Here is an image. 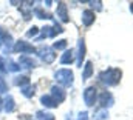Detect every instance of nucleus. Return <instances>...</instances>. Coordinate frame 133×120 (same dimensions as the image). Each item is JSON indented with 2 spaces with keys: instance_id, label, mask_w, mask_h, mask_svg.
<instances>
[{
  "instance_id": "3",
  "label": "nucleus",
  "mask_w": 133,
  "mask_h": 120,
  "mask_svg": "<svg viewBox=\"0 0 133 120\" xmlns=\"http://www.w3.org/2000/svg\"><path fill=\"white\" fill-rule=\"evenodd\" d=\"M37 56H39V59L42 60L43 63H46V65H50V63H53L56 60V52L50 46H40L37 49Z\"/></svg>"
},
{
  "instance_id": "20",
  "label": "nucleus",
  "mask_w": 133,
  "mask_h": 120,
  "mask_svg": "<svg viewBox=\"0 0 133 120\" xmlns=\"http://www.w3.org/2000/svg\"><path fill=\"white\" fill-rule=\"evenodd\" d=\"M20 89H22V94H23L26 99H31L34 95V89H36V88H34V85L30 83V85H26V86H22Z\"/></svg>"
},
{
  "instance_id": "17",
  "label": "nucleus",
  "mask_w": 133,
  "mask_h": 120,
  "mask_svg": "<svg viewBox=\"0 0 133 120\" xmlns=\"http://www.w3.org/2000/svg\"><path fill=\"white\" fill-rule=\"evenodd\" d=\"M14 85H17V86H26V85H30V77L28 76H17L16 79H14Z\"/></svg>"
},
{
  "instance_id": "22",
  "label": "nucleus",
  "mask_w": 133,
  "mask_h": 120,
  "mask_svg": "<svg viewBox=\"0 0 133 120\" xmlns=\"http://www.w3.org/2000/svg\"><path fill=\"white\" fill-rule=\"evenodd\" d=\"M34 14H36V17H37V19H42V20H48V19H53V17H51L48 12H45L42 8H36V9H34Z\"/></svg>"
},
{
  "instance_id": "26",
  "label": "nucleus",
  "mask_w": 133,
  "mask_h": 120,
  "mask_svg": "<svg viewBox=\"0 0 133 120\" xmlns=\"http://www.w3.org/2000/svg\"><path fill=\"white\" fill-rule=\"evenodd\" d=\"M37 32H39V28L37 26H33V28H30V31L26 32V37H34V35H37Z\"/></svg>"
},
{
  "instance_id": "15",
  "label": "nucleus",
  "mask_w": 133,
  "mask_h": 120,
  "mask_svg": "<svg viewBox=\"0 0 133 120\" xmlns=\"http://www.w3.org/2000/svg\"><path fill=\"white\" fill-rule=\"evenodd\" d=\"M3 103H5V111H6V113H12V111L16 109V102H14V97H12L11 94H8V95L5 97Z\"/></svg>"
},
{
  "instance_id": "2",
  "label": "nucleus",
  "mask_w": 133,
  "mask_h": 120,
  "mask_svg": "<svg viewBox=\"0 0 133 120\" xmlns=\"http://www.w3.org/2000/svg\"><path fill=\"white\" fill-rule=\"evenodd\" d=\"M54 79H56V82L61 85V86H65V88H70V86H73V83H74V74H73V71L71 69H57L56 72H54Z\"/></svg>"
},
{
  "instance_id": "21",
  "label": "nucleus",
  "mask_w": 133,
  "mask_h": 120,
  "mask_svg": "<svg viewBox=\"0 0 133 120\" xmlns=\"http://www.w3.org/2000/svg\"><path fill=\"white\" fill-rule=\"evenodd\" d=\"M36 120H54V116H53L51 113L37 111V113H36Z\"/></svg>"
},
{
  "instance_id": "33",
  "label": "nucleus",
  "mask_w": 133,
  "mask_h": 120,
  "mask_svg": "<svg viewBox=\"0 0 133 120\" xmlns=\"http://www.w3.org/2000/svg\"><path fill=\"white\" fill-rule=\"evenodd\" d=\"M2 103H3V100H2V99H0V105H2Z\"/></svg>"
},
{
  "instance_id": "25",
  "label": "nucleus",
  "mask_w": 133,
  "mask_h": 120,
  "mask_svg": "<svg viewBox=\"0 0 133 120\" xmlns=\"http://www.w3.org/2000/svg\"><path fill=\"white\" fill-rule=\"evenodd\" d=\"M5 92H8V85H6V82L0 77V94H5Z\"/></svg>"
},
{
  "instance_id": "23",
  "label": "nucleus",
  "mask_w": 133,
  "mask_h": 120,
  "mask_svg": "<svg viewBox=\"0 0 133 120\" xmlns=\"http://www.w3.org/2000/svg\"><path fill=\"white\" fill-rule=\"evenodd\" d=\"M107 119H108V111L107 109H99L93 116V120H107Z\"/></svg>"
},
{
  "instance_id": "32",
  "label": "nucleus",
  "mask_w": 133,
  "mask_h": 120,
  "mask_svg": "<svg viewBox=\"0 0 133 120\" xmlns=\"http://www.w3.org/2000/svg\"><path fill=\"white\" fill-rule=\"evenodd\" d=\"M130 11H132V12H133V2H132V3H130Z\"/></svg>"
},
{
  "instance_id": "28",
  "label": "nucleus",
  "mask_w": 133,
  "mask_h": 120,
  "mask_svg": "<svg viewBox=\"0 0 133 120\" xmlns=\"http://www.w3.org/2000/svg\"><path fill=\"white\" fill-rule=\"evenodd\" d=\"M88 3H90L93 8H96L98 11H101V9H102V2H99V0H98V2H88Z\"/></svg>"
},
{
  "instance_id": "18",
  "label": "nucleus",
  "mask_w": 133,
  "mask_h": 120,
  "mask_svg": "<svg viewBox=\"0 0 133 120\" xmlns=\"http://www.w3.org/2000/svg\"><path fill=\"white\" fill-rule=\"evenodd\" d=\"M64 31H65V29H64V28H62V26H61V25L56 22L53 26H50V37H51V39H54L57 34H62Z\"/></svg>"
},
{
  "instance_id": "6",
  "label": "nucleus",
  "mask_w": 133,
  "mask_h": 120,
  "mask_svg": "<svg viewBox=\"0 0 133 120\" xmlns=\"http://www.w3.org/2000/svg\"><path fill=\"white\" fill-rule=\"evenodd\" d=\"M113 103H115V99H113L111 92H108V91L101 92V95H99V105H101V108H102V109H107V108L113 106Z\"/></svg>"
},
{
  "instance_id": "8",
  "label": "nucleus",
  "mask_w": 133,
  "mask_h": 120,
  "mask_svg": "<svg viewBox=\"0 0 133 120\" xmlns=\"http://www.w3.org/2000/svg\"><path fill=\"white\" fill-rule=\"evenodd\" d=\"M85 52H87V48H85V40L84 39H79L77 40V66L82 68V62L85 59Z\"/></svg>"
},
{
  "instance_id": "4",
  "label": "nucleus",
  "mask_w": 133,
  "mask_h": 120,
  "mask_svg": "<svg viewBox=\"0 0 133 120\" xmlns=\"http://www.w3.org/2000/svg\"><path fill=\"white\" fill-rule=\"evenodd\" d=\"M12 49L16 51V52H19V54H33V52H37V49L34 48L31 43H28V42H25V40H19V42H16V45L12 46Z\"/></svg>"
},
{
  "instance_id": "14",
  "label": "nucleus",
  "mask_w": 133,
  "mask_h": 120,
  "mask_svg": "<svg viewBox=\"0 0 133 120\" xmlns=\"http://www.w3.org/2000/svg\"><path fill=\"white\" fill-rule=\"evenodd\" d=\"M74 62V49H66L61 57V63L62 65H71Z\"/></svg>"
},
{
  "instance_id": "7",
  "label": "nucleus",
  "mask_w": 133,
  "mask_h": 120,
  "mask_svg": "<svg viewBox=\"0 0 133 120\" xmlns=\"http://www.w3.org/2000/svg\"><path fill=\"white\" fill-rule=\"evenodd\" d=\"M51 97L56 100V103L57 105H61L64 100H65V97H66V94H65V91L62 89V86H57V85H54V86H51Z\"/></svg>"
},
{
  "instance_id": "29",
  "label": "nucleus",
  "mask_w": 133,
  "mask_h": 120,
  "mask_svg": "<svg viewBox=\"0 0 133 120\" xmlns=\"http://www.w3.org/2000/svg\"><path fill=\"white\" fill-rule=\"evenodd\" d=\"M76 120H88V113H87V111L79 113V116H77V119Z\"/></svg>"
},
{
  "instance_id": "19",
  "label": "nucleus",
  "mask_w": 133,
  "mask_h": 120,
  "mask_svg": "<svg viewBox=\"0 0 133 120\" xmlns=\"http://www.w3.org/2000/svg\"><path fill=\"white\" fill-rule=\"evenodd\" d=\"M6 71H11V72H19L20 71V65L17 63V62H14V60H8L6 62Z\"/></svg>"
},
{
  "instance_id": "24",
  "label": "nucleus",
  "mask_w": 133,
  "mask_h": 120,
  "mask_svg": "<svg viewBox=\"0 0 133 120\" xmlns=\"http://www.w3.org/2000/svg\"><path fill=\"white\" fill-rule=\"evenodd\" d=\"M66 48V40L65 39H62V40H57V42H54V45H53V49H65Z\"/></svg>"
},
{
  "instance_id": "1",
  "label": "nucleus",
  "mask_w": 133,
  "mask_h": 120,
  "mask_svg": "<svg viewBox=\"0 0 133 120\" xmlns=\"http://www.w3.org/2000/svg\"><path fill=\"white\" fill-rule=\"evenodd\" d=\"M121 77H122V71L119 68H108L99 72L101 83H104L105 86H116L121 82Z\"/></svg>"
},
{
  "instance_id": "27",
  "label": "nucleus",
  "mask_w": 133,
  "mask_h": 120,
  "mask_svg": "<svg viewBox=\"0 0 133 120\" xmlns=\"http://www.w3.org/2000/svg\"><path fill=\"white\" fill-rule=\"evenodd\" d=\"M45 37H50V26L42 28V34H40V37H39V39H45Z\"/></svg>"
},
{
  "instance_id": "16",
  "label": "nucleus",
  "mask_w": 133,
  "mask_h": 120,
  "mask_svg": "<svg viewBox=\"0 0 133 120\" xmlns=\"http://www.w3.org/2000/svg\"><path fill=\"white\" fill-rule=\"evenodd\" d=\"M93 74V63L91 62H87L85 66H84V72H82V80H88Z\"/></svg>"
},
{
  "instance_id": "5",
  "label": "nucleus",
  "mask_w": 133,
  "mask_h": 120,
  "mask_svg": "<svg viewBox=\"0 0 133 120\" xmlns=\"http://www.w3.org/2000/svg\"><path fill=\"white\" fill-rule=\"evenodd\" d=\"M98 100V89L96 86H88L87 89L84 91V102L87 106H93Z\"/></svg>"
},
{
  "instance_id": "13",
  "label": "nucleus",
  "mask_w": 133,
  "mask_h": 120,
  "mask_svg": "<svg viewBox=\"0 0 133 120\" xmlns=\"http://www.w3.org/2000/svg\"><path fill=\"white\" fill-rule=\"evenodd\" d=\"M40 103H42L45 108H57V106H59V105L56 103V100H54L50 94H46V95L43 94V95L40 97Z\"/></svg>"
},
{
  "instance_id": "31",
  "label": "nucleus",
  "mask_w": 133,
  "mask_h": 120,
  "mask_svg": "<svg viewBox=\"0 0 133 120\" xmlns=\"http://www.w3.org/2000/svg\"><path fill=\"white\" fill-rule=\"evenodd\" d=\"M65 120H71V113H68V114H66V117H65Z\"/></svg>"
},
{
  "instance_id": "9",
  "label": "nucleus",
  "mask_w": 133,
  "mask_h": 120,
  "mask_svg": "<svg viewBox=\"0 0 133 120\" xmlns=\"http://www.w3.org/2000/svg\"><path fill=\"white\" fill-rule=\"evenodd\" d=\"M56 16H57V17H59V20H61V22H64V23L70 22V17H68V11H66V5L64 3V2H59V3H57Z\"/></svg>"
},
{
  "instance_id": "12",
  "label": "nucleus",
  "mask_w": 133,
  "mask_h": 120,
  "mask_svg": "<svg viewBox=\"0 0 133 120\" xmlns=\"http://www.w3.org/2000/svg\"><path fill=\"white\" fill-rule=\"evenodd\" d=\"M95 19H96V16H95V12L91 9H85L82 12V23L85 26H91L95 23Z\"/></svg>"
},
{
  "instance_id": "11",
  "label": "nucleus",
  "mask_w": 133,
  "mask_h": 120,
  "mask_svg": "<svg viewBox=\"0 0 133 120\" xmlns=\"http://www.w3.org/2000/svg\"><path fill=\"white\" fill-rule=\"evenodd\" d=\"M19 65H20V68L34 69V68L37 66V62H36L33 57H30V56H20V57H19Z\"/></svg>"
},
{
  "instance_id": "34",
  "label": "nucleus",
  "mask_w": 133,
  "mask_h": 120,
  "mask_svg": "<svg viewBox=\"0 0 133 120\" xmlns=\"http://www.w3.org/2000/svg\"><path fill=\"white\" fill-rule=\"evenodd\" d=\"M0 46H2V42H0Z\"/></svg>"
},
{
  "instance_id": "10",
  "label": "nucleus",
  "mask_w": 133,
  "mask_h": 120,
  "mask_svg": "<svg viewBox=\"0 0 133 120\" xmlns=\"http://www.w3.org/2000/svg\"><path fill=\"white\" fill-rule=\"evenodd\" d=\"M0 42H2V45L6 46V52H9L12 49V35L5 29H0Z\"/></svg>"
},
{
  "instance_id": "30",
  "label": "nucleus",
  "mask_w": 133,
  "mask_h": 120,
  "mask_svg": "<svg viewBox=\"0 0 133 120\" xmlns=\"http://www.w3.org/2000/svg\"><path fill=\"white\" fill-rule=\"evenodd\" d=\"M0 72H6V62L0 57Z\"/></svg>"
}]
</instances>
